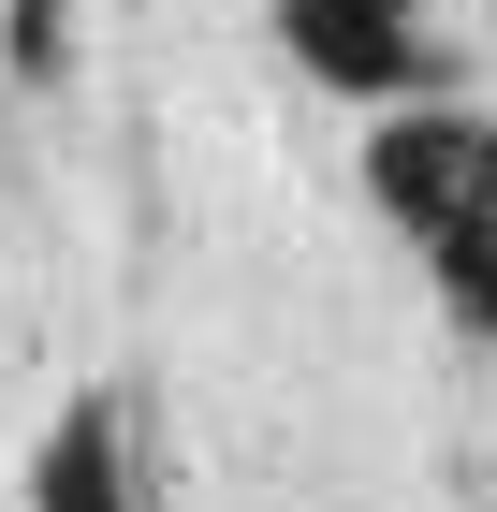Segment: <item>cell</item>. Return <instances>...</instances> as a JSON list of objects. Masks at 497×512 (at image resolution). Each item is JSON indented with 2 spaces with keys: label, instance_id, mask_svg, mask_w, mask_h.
<instances>
[{
  "label": "cell",
  "instance_id": "1",
  "mask_svg": "<svg viewBox=\"0 0 497 512\" xmlns=\"http://www.w3.org/2000/svg\"><path fill=\"white\" fill-rule=\"evenodd\" d=\"M366 191H381L410 235H454V220L497 205V132L483 118H395L381 147H366Z\"/></svg>",
  "mask_w": 497,
  "mask_h": 512
},
{
  "label": "cell",
  "instance_id": "2",
  "mask_svg": "<svg viewBox=\"0 0 497 512\" xmlns=\"http://www.w3.org/2000/svg\"><path fill=\"white\" fill-rule=\"evenodd\" d=\"M278 30L322 88H410L424 44H410V0H278Z\"/></svg>",
  "mask_w": 497,
  "mask_h": 512
},
{
  "label": "cell",
  "instance_id": "3",
  "mask_svg": "<svg viewBox=\"0 0 497 512\" xmlns=\"http://www.w3.org/2000/svg\"><path fill=\"white\" fill-rule=\"evenodd\" d=\"M30 512H132V498H117V410H74V425L44 439Z\"/></svg>",
  "mask_w": 497,
  "mask_h": 512
},
{
  "label": "cell",
  "instance_id": "4",
  "mask_svg": "<svg viewBox=\"0 0 497 512\" xmlns=\"http://www.w3.org/2000/svg\"><path fill=\"white\" fill-rule=\"evenodd\" d=\"M439 293H454V308H468V322H483V337H497V205H483V220H454V235H439Z\"/></svg>",
  "mask_w": 497,
  "mask_h": 512
},
{
  "label": "cell",
  "instance_id": "5",
  "mask_svg": "<svg viewBox=\"0 0 497 512\" xmlns=\"http://www.w3.org/2000/svg\"><path fill=\"white\" fill-rule=\"evenodd\" d=\"M15 59H30V74L59 59V0H15Z\"/></svg>",
  "mask_w": 497,
  "mask_h": 512
}]
</instances>
